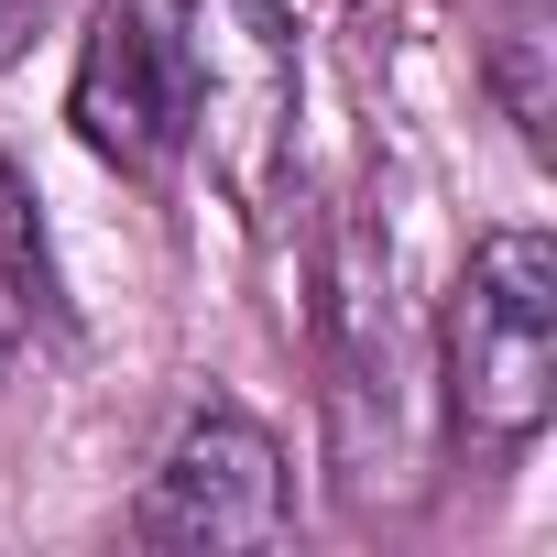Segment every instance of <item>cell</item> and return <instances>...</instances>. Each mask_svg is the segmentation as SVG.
Returning <instances> with one entry per match:
<instances>
[{
  "instance_id": "6da1fadb",
  "label": "cell",
  "mask_w": 557,
  "mask_h": 557,
  "mask_svg": "<svg viewBox=\"0 0 557 557\" xmlns=\"http://www.w3.org/2000/svg\"><path fill=\"white\" fill-rule=\"evenodd\" d=\"M437 361H448V426L470 448H524L557 416V240L546 230L470 240Z\"/></svg>"
},
{
  "instance_id": "7a4b0ae2",
  "label": "cell",
  "mask_w": 557,
  "mask_h": 557,
  "mask_svg": "<svg viewBox=\"0 0 557 557\" xmlns=\"http://www.w3.org/2000/svg\"><path fill=\"white\" fill-rule=\"evenodd\" d=\"M186 143H208L240 219H262L296 175V34L273 0H197L186 12Z\"/></svg>"
},
{
  "instance_id": "3957f363",
  "label": "cell",
  "mask_w": 557,
  "mask_h": 557,
  "mask_svg": "<svg viewBox=\"0 0 557 557\" xmlns=\"http://www.w3.org/2000/svg\"><path fill=\"white\" fill-rule=\"evenodd\" d=\"M285 524H296L285 437L240 405H197L143 481V546H273Z\"/></svg>"
},
{
  "instance_id": "277c9868",
  "label": "cell",
  "mask_w": 557,
  "mask_h": 557,
  "mask_svg": "<svg viewBox=\"0 0 557 557\" xmlns=\"http://www.w3.org/2000/svg\"><path fill=\"white\" fill-rule=\"evenodd\" d=\"M66 121L110 175H164L186 153V77H175V45L153 34L143 0H99V23L77 45Z\"/></svg>"
},
{
  "instance_id": "5b68a950",
  "label": "cell",
  "mask_w": 557,
  "mask_h": 557,
  "mask_svg": "<svg viewBox=\"0 0 557 557\" xmlns=\"http://www.w3.org/2000/svg\"><path fill=\"white\" fill-rule=\"evenodd\" d=\"M0 307L23 329H66V296H55V251H45V219H34V186L23 164H0Z\"/></svg>"
},
{
  "instance_id": "8992f818",
  "label": "cell",
  "mask_w": 557,
  "mask_h": 557,
  "mask_svg": "<svg viewBox=\"0 0 557 557\" xmlns=\"http://www.w3.org/2000/svg\"><path fill=\"white\" fill-rule=\"evenodd\" d=\"M492 88H503V110H513V132L546 153V121H557V88H546V23L535 12H513L503 34H492Z\"/></svg>"
}]
</instances>
